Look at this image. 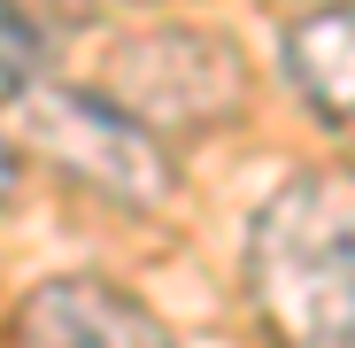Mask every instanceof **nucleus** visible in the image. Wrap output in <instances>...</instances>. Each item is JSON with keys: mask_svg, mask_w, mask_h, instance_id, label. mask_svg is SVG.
I'll list each match as a JSON object with an SVG mask.
<instances>
[{"mask_svg": "<svg viewBox=\"0 0 355 348\" xmlns=\"http://www.w3.org/2000/svg\"><path fill=\"white\" fill-rule=\"evenodd\" d=\"M124 116H139L147 132L162 124H232L248 101V63L224 31L201 24H162L116 47V70L101 85Z\"/></svg>", "mask_w": 355, "mask_h": 348, "instance_id": "obj_3", "label": "nucleus"}, {"mask_svg": "<svg viewBox=\"0 0 355 348\" xmlns=\"http://www.w3.org/2000/svg\"><path fill=\"white\" fill-rule=\"evenodd\" d=\"M24 140L54 155L78 186L124 201V209H162L178 194V163L162 132H147L139 116H124L101 85H31L24 93Z\"/></svg>", "mask_w": 355, "mask_h": 348, "instance_id": "obj_2", "label": "nucleus"}, {"mask_svg": "<svg viewBox=\"0 0 355 348\" xmlns=\"http://www.w3.org/2000/svg\"><path fill=\"white\" fill-rule=\"evenodd\" d=\"M16 186H24V155H16V140H0V209L16 201Z\"/></svg>", "mask_w": 355, "mask_h": 348, "instance_id": "obj_7", "label": "nucleus"}, {"mask_svg": "<svg viewBox=\"0 0 355 348\" xmlns=\"http://www.w3.org/2000/svg\"><path fill=\"white\" fill-rule=\"evenodd\" d=\"M16 348H170V333L108 279H46L16 310Z\"/></svg>", "mask_w": 355, "mask_h": 348, "instance_id": "obj_4", "label": "nucleus"}, {"mask_svg": "<svg viewBox=\"0 0 355 348\" xmlns=\"http://www.w3.org/2000/svg\"><path fill=\"white\" fill-rule=\"evenodd\" d=\"M278 54H286L293 93L309 101V116L324 132L355 140V0H317L309 16H293Z\"/></svg>", "mask_w": 355, "mask_h": 348, "instance_id": "obj_5", "label": "nucleus"}, {"mask_svg": "<svg viewBox=\"0 0 355 348\" xmlns=\"http://www.w3.org/2000/svg\"><path fill=\"white\" fill-rule=\"evenodd\" d=\"M39 54H46L39 24L24 8H0V101H24L39 85Z\"/></svg>", "mask_w": 355, "mask_h": 348, "instance_id": "obj_6", "label": "nucleus"}, {"mask_svg": "<svg viewBox=\"0 0 355 348\" xmlns=\"http://www.w3.org/2000/svg\"><path fill=\"white\" fill-rule=\"evenodd\" d=\"M248 286L286 348H355V170L309 163L248 224Z\"/></svg>", "mask_w": 355, "mask_h": 348, "instance_id": "obj_1", "label": "nucleus"}]
</instances>
